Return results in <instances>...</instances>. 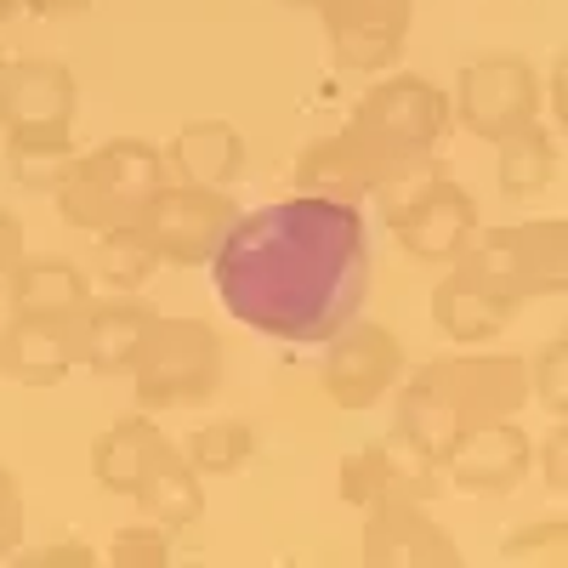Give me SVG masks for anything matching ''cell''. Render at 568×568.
I'll list each match as a JSON object with an SVG mask.
<instances>
[{"mask_svg": "<svg viewBox=\"0 0 568 568\" xmlns=\"http://www.w3.org/2000/svg\"><path fill=\"white\" fill-rule=\"evenodd\" d=\"M211 284L245 329L291 347H324L369 296V233L353 200L284 194L233 216L211 251Z\"/></svg>", "mask_w": 568, "mask_h": 568, "instance_id": "6da1fadb", "label": "cell"}, {"mask_svg": "<svg viewBox=\"0 0 568 568\" xmlns=\"http://www.w3.org/2000/svg\"><path fill=\"white\" fill-rule=\"evenodd\" d=\"M529 364L511 353H449L398 375V444L444 466L478 426L511 420L529 404Z\"/></svg>", "mask_w": 568, "mask_h": 568, "instance_id": "7a4b0ae2", "label": "cell"}, {"mask_svg": "<svg viewBox=\"0 0 568 568\" xmlns=\"http://www.w3.org/2000/svg\"><path fill=\"white\" fill-rule=\"evenodd\" d=\"M165 154L154 142H136V136H114L98 142L91 154H74L69 176L52 187L58 194V216L80 233H103V227H125L142 216L149 194L165 182Z\"/></svg>", "mask_w": 568, "mask_h": 568, "instance_id": "3957f363", "label": "cell"}, {"mask_svg": "<svg viewBox=\"0 0 568 568\" xmlns=\"http://www.w3.org/2000/svg\"><path fill=\"white\" fill-rule=\"evenodd\" d=\"M131 387L142 409H200L222 387V342L205 318H160L142 336L131 364Z\"/></svg>", "mask_w": 568, "mask_h": 568, "instance_id": "277c9868", "label": "cell"}, {"mask_svg": "<svg viewBox=\"0 0 568 568\" xmlns=\"http://www.w3.org/2000/svg\"><path fill=\"white\" fill-rule=\"evenodd\" d=\"M460 256L524 307L535 296H557L568 284V222L535 216L511 227H478Z\"/></svg>", "mask_w": 568, "mask_h": 568, "instance_id": "5b68a950", "label": "cell"}, {"mask_svg": "<svg viewBox=\"0 0 568 568\" xmlns=\"http://www.w3.org/2000/svg\"><path fill=\"white\" fill-rule=\"evenodd\" d=\"M387 233L415 256V262H455L466 251V240L478 233V200L466 194L460 182L438 176V171H420L393 182L387 194Z\"/></svg>", "mask_w": 568, "mask_h": 568, "instance_id": "8992f818", "label": "cell"}, {"mask_svg": "<svg viewBox=\"0 0 568 568\" xmlns=\"http://www.w3.org/2000/svg\"><path fill=\"white\" fill-rule=\"evenodd\" d=\"M426 165H409L404 154H393L375 131H364L358 120H347L336 136H318L296 160V187L307 194H336V200H382L393 182L420 176Z\"/></svg>", "mask_w": 568, "mask_h": 568, "instance_id": "52a82bcc", "label": "cell"}, {"mask_svg": "<svg viewBox=\"0 0 568 568\" xmlns=\"http://www.w3.org/2000/svg\"><path fill=\"white\" fill-rule=\"evenodd\" d=\"M353 120L364 131H375L409 165H433V154L444 149V136L455 125V109H449V91H438L433 80H420V74H387V80H375L364 98H358Z\"/></svg>", "mask_w": 568, "mask_h": 568, "instance_id": "ba28073f", "label": "cell"}, {"mask_svg": "<svg viewBox=\"0 0 568 568\" xmlns=\"http://www.w3.org/2000/svg\"><path fill=\"white\" fill-rule=\"evenodd\" d=\"M455 120L484 136V142H500L511 131H524L546 114V91H540V74L511 58V52H489V58H471L455 80V98H449Z\"/></svg>", "mask_w": 568, "mask_h": 568, "instance_id": "9c48e42d", "label": "cell"}, {"mask_svg": "<svg viewBox=\"0 0 568 568\" xmlns=\"http://www.w3.org/2000/svg\"><path fill=\"white\" fill-rule=\"evenodd\" d=\"M233 216H240V211H233V200L222 194V187H194V182H171L165 176L149 194V205H142L136 227H142V240L154 245L160 262H171V267H205Z\"/></svg>", "mask_w": 568, "mask_h": 568, "instance_id": "30bf717a", "label": "cell"}, {"mask_svg": "<svg viewBox=\"0 0 568 568\" xmlns=\"http://www.w3.org/2000/svg\"><path fill=\"white\" fill-rule=\"evenodd\" d=\"M404 375V342L387 324H358L347 318L336 336L324 342V398L342 409H375Z\"/></svg>", "mask_w": 568, "mask_h": 568, "instance_id": "8fae6325", "label": "cell"}, {"mask_svg": "<svg viewBox=\"0 0 568 568\" xmlns=\"http://www.w3.org/2000/svg\"><path fill=\"white\" fill-rule=\"evenodd\" d=\"M336 58L364 74H387L404 58L415 0H313Z\"/></svg>", "mask_w": 568, "mask_h": 568, "instance_id": "7c38bea8", "label": "cell"}, {"mask_svg": "<svg viewBox=\"0 0 568 568\" xmlns=\"http://www.w3.org/2000/svg\"><path fill=\"white\" fill-rule=\"evenodd\" d=\"M80 85L52 58H18L0 74V125L7 136H74Z\"/></svg>", "mask_w": 568, "mask_h": 568, "instance_id": "4fadbf2b", "label": "cell"}, {"mask_svg": "<svg viewBox=\"0 0 568 568\" xmlns=\"http://www.w3.org/2000/svg\"><path fill=\"white\" fill-rule=\"evenodd\" d=\"M85 313V307H80ZM80 313H7L0 318V375L29 387H52L74 364H85Z\"/></svg>", "mask_w": 568, "mask_h": 568, "instance_id": "5bb4252c", "label": "cell"}, {"mask_svg": "<svg viewBox=\"0 0 568 568\" xmlns=\"http://www.w3.org/2000/svg\"><path fill=\"white\" fill-rule=\"evenodd\" d=\"M364 562H375V568H433V562L455 568L460 551L433 517L420 511V500L393 495V500L364 506Z\"/></svg>", "mask_w": 568, "mask_h": 568, "instance_id": "9a60e30c", "label": "cell"}, {"mask_svg": "<svg viewBox=\"0 0 568 568\" xmlns=\"http://www.w3.org/2000/svg\"><path fill=\"white\" fill-rule=\"evenodd\" d=\"M125 495L142 506L149 524H165L171 535L187 529V524H200V511H205L200 471L187 466V455L171 438H160V426L142 438V455H136V471H131V489Z\"/></svg>", "mask_w": 568, "mask_h": 568, "instance_id": "2e32d148", "label": "cell"}, {"mask_svg": "<svg viewBox=\"0 0 568 568\" xmlns=\"http://www.w3.org/2000/svg\"><path fill=\"white\" fill-rule=\"evenodd\" d=\"M529 460H535V444H529V433L511 415V420H495V426L466 433L449 449L444 471H449V484L460 495H511L517 484L529 478Z\"/></svg>", "mask_w": 568, "mask_h": 568, "instance_id": "e0dca14e", "label": "cell"}, {"mask_svg": "<svg viewBox=\"0 0 568 568\" xmlns=\"http://www.w3.org/2000/svg\"><path fill=\"white\" fill-rule=\"evenodd\" d=\"M444 284L433 291V318L449 342H466V347H478V342H495L500 329L517 318V302L500 291V284H489L478 267H471L466 256L444 262Z\"/></svg>", "mask_w": 568, "mask_h": 568, "instance_id": "ac0fdd59", "label": "cell"}, {"mask_svg": "<svg viewBox=\"0 0 568 568\" xmlns=\"http://www.w3.org/2000/svg\"><path fill=\"white\" fill-rule=\"evenodd\" d=\"M438 471H444V466L420 460V455H409V449L369 444V449H358V455L342 460V500L358 506V511L375 506V500H393V495H404V500H426V495H438V489H444V484H438Z\"/></svg>", "mask_w": 568, "mask_h": 568, "instance_id": "d6986e66", "label": "cell"}, {"mask_svg": "<svg viewBox=\"0 0 568 568\" xmlns=\"http://www.w3.org/2000/svg\"><path fill=\"white\" fill-rule=\"evenodd\" d=\"M245 136L233 131L227 120H187L171 142H165V171L176 182H194V187H227L245 176Z\"/></svg>", "mask_w": 568, "mask_h": 568, "instance_id": "ffe728a7", "label": "cell"}, {"mask_svg": "<svg viewBox=\"0 0 568 568\" xmlns=\"http://www.w3.org/2000/svg\"><path fill=\"white\" fill-rule=\"evenodd\" d=\"M154 324V307H142L131 296H114V302H85L80 313V342H85V369L98 375H131L136 353H142V336Z\"/></svg>", "mask_w": 568, "mask_h": 568, "instance_id": "44dd1931", "label": "cell"}, {"mask_svg": "<svg viewBox=\"0 0 568 568\" xmlns=\"http://www.w3.org/2000/svg\"><path fill=\"white\" fill-rule=\"evenodd\" d=\"M0 291L18 313H80L91 302V273L69 256H18Z\"/></svg>", "mask_w": 568, "mask_h": 568, "instance_id": "7402d4cb", "label": "cell"}, {"mask_svg": "<svg viewBox=\"0 0 568 568\" xmlns=\"http://www.w3.org/2000/svg\"><path fill=\"white\" fill-rule=\"evenodd\" d=\"M154 267H160V256H154L149 240H142L136 222L91 233V273H98L114 296H136L142 284L154 278Z\"/></svg>", "mask_w": 568, "mask_h": 568, "instance_id": "603a6c76", "label": "cell"}, {"mask_svg": "<svg viewBox=\"0 0 568 568\" xmlns=\"http://www.w3.org/2000/svg\"><path fill=\"white\" fill-rule=\"evenodd\" d=\"M500 149V160H495V176H500V194H524V200H535L540 187L557 176V142H551V131L535 120V125H524V131H511V136H500L495 142Z\"/></svg>", "mask_w": 568, "mask_h": 568, "instance_id": "cb8c5ba5", "label": "cell"}, {"mask_svg": "<svg viewBox=\"0 0 568 568\" xmlns=\"http://www.w3.org/2000/svg\"><path fill=\"white\" fill-rule=\"evenodd\" d=\"M176 449L187 455V466H194L200 478H222V471H240L256 455V433L245 420H205Z\"/></svg>", "mask_w": 568, "mask_h": 568, "instance_id": "d4e9b609", "label": "cell"}, {"mask_svg": "<svg viewBox=\"0 0 568 568\" xmlns=\"http://www.w3.org/2000/svg\"><path fill=\"white\" fill-rule=\"evenodd\" d=\"M154 433V420L149 415H125L114 420L109 433L91 444V471H98V489L109 495H125L131 489V471H136V455H142V438Z\"/></svg>", "mask_w": 568, "mask_h": 568, "instance_id": "484cf974", "label": "cell"}, {"mask_svg": "<svg viewBox=\"0 0 568 568\" xmlns=\"http://www.w3.org/2000/svg\"><path fill=\"white\" fill-rule=\"evenodd\" d=\"M7 160L23 187H58L74 165V136H7Z\"/></svg>", "mask_w": 568, "mask_h": 568, "instance_id": "4316f807", "label": "cell"}, {"mask_svg": "<svg viewBox=\"0 0 568 568\" xmlns=\"http://www.w3.org/2000/svg\"><path fill=\"white\" fill-rule=\"evenodd\" d=\"M171 557V529L165 524H136L114 540V562H165Z\"/></svg>", "mask_w": 568, "mask_h": 568, "instance_id": "83f0119b", "label": "cell"}, {"mask_svg": "<svg viewBox=\"0 0 568 568\" xmlns=\"http://www.w3.org/2000/svg\"><path fill=\"white\" fill-rule=\"evenodd\" d=\"M562 358H568V347H562V342H551V347L540 353V364H529V387H540V404H546V409H562V404H568Z\"/></svg>", "mask_w": 568, "mask_h": 568, "instance_id": "f1b7e54d", "label": "cell"}, {"mask_svg": "<svg viewBox=\"0 0 568 568\" xmlns=\"http://www.w3.org/2000/svg\"><path fill=\"white\" fill-rule=\"evenodd\" d=\"M23 540V500H18V484L12 471L0 466V557H7L12 546Z\"/></svg>", "mask_w": 568, "mask_h": 568, "instance_id": "f546056e", "label": "cell"}, {"mask_svg": "<svg viewBox=\"0 0 568 568\" xmlns=\"http://www.w3.org/2000/svg\"><path fill=\"white\" fill-rule=\"evenodd\" d=\"M506 551H524V557L551 551V557H562V551H568V529H562V517H540V535H517V540H506Z\"/></svg>", "mask_w": 568, "mask_h": 568, "instance_id": "4dcf8cb0", "label": "cell"}, {"mask_svg": "<svg viewBox=\"0 0 568 568\" xmlns=\"http://www.w3.org/2000/svg\"><path fill=\"white\" fill-rule=\"evenodd\" d=\"M18 256H23V227H18L12 211H0V284H7V273H12Z\"/></svg>", "mask_w": 568, "mask_h": 568, "instance_id": "1f68e13d", "label": "cell"}, {"mask_svg": "<svg viewBox=\"0 0 568 568\" xmlns=\"http://www.w3.org/2000/svg\"><path fill=\"white\" fill-rule=\"evenodd\" d=\"M562 438H568L562 426L546 438V484H551V489H568V455H562Z\"/></svg>", "mask_w": 568, "mask_h": 568, "instance_id": "d6a6232c", "label": "cell"}, {"mask_svg": "<svg viewBox=\"0 0 568 568\" xmlns=\"http://www.w3.org/2000/svg\"><path fill=\"white\" fill-rule=\"evenodd\" d=\"M29 12H40V18H69V12H85L91 0H23Z\"/></svg>", "mask_w": 568, "mask_h": 568, "instance_id": "836d02e7", "label": "cell"}, {"mask_svg": "<svg viewBox=\"0 0 568 568\" xmlns=\"http://www.w3.org/2000/svg\"><path fill=\"white\" fill-rule=\"evenodd\" d=\"M12 18V0H0V23H7Z\"/></svg>", "mask_w": 568, "mask_h": 568, "instance_id": "e575fe53", "label": "cell"}, {"mask_svg": "<svg viewBox=\"0 0 568 568\" xmlns=\"http://www.w3.org/2000/svg\"><path fill=\"white\" fill-rule=\"evenodd\" d=\"M7 63H12V58H7V52H0V74H7Z\"/></svg>", "mask_w": 568, "mask_h": 568, "instance_id": "d590c367", "label": "cell"}, {"mask_svg": "<svg viewBox=\"0 0 568 568\" xmlns=\"http://www.w3.org/2000/svg\"><path fill=\"white\" fill-rule=\"evenodd\" d=\"M291 7H313V0H291Z\"/></svg>", "mask_w": 568, "mask_h": 568, "instance_id": "8d00e7d4", "label": "cell"}]
</instances>
